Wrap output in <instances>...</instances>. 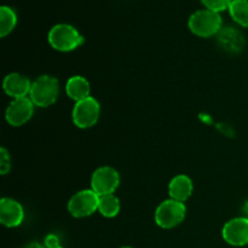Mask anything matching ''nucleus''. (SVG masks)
Returning <instances> with one entry per match:
<instances>
[{
	"label": "nucleus",
	"instance_id": "17",
	"mask_svg": "<svg viewBox=\"0 0 248 248\" xmlns=\"http://www.w3.org/2000/svg\"><path fill=\"white\" fill-rule=\"evenodd\" d=\"M17 23V15L11 7H0V36L4 38L11 33Z\"/></svg>",
	"mask_w": 248,
	"mask_h": 248
},
{
	"label": "nucleus",
	"instance_id": "12",
	"mask_svg": "<svg viewBox=\"0 0 248 248\" xmlns=\"http://www.w3.org/2000/svg\"><path fill=\"white\" fill-rule=\"evenodd\" d=\"M194 190L193 181L186 174L176 176L169 184V194L172 200L184 202L191 196Z\"/></svg>",
	"mask_w": 248,
	"mask_h": 248
},
{
	"label": "nucleus",
	"instance_id": "22",
	"mask_svg": "<svg viewBox=\"0 0 248 248\" xmlns=\"http://www.w3.org/2000/svg\"><path fill=\"white\" fill-rule=\"evenodd\" d=\"M244 213H245V217L248 219V200L245 202V205H244Z\"/></svg>",
	"mask_w": 248,
	"mask_h": 248
},
{
	"label": "nucleus",
	"instance_id": "14",
	"mask_svg": "<svg viewBox=\"0 0 248 248\" xmlns=\"http://www.w3.org/2000/svg\"><path fill=\"white\" fill-rule=\"evenodd\" d=\"M90 91H91L90 82L84 77H80V75L72 77L65 84V92H67L68 97L75 102H80L82 99L89 98Z\"/></svg>",
	"mask_w": 248,
	"mask_h": 248
},
{
	"label": "nucleus",
	"instance_id": "16",
	"mask_svg": "<svg viewBox=\"0 0 248 248\" xmlns=\"http://www.w3.org/2000/svg\"><path fill=\"white\" fill-rule=\"evenodd\" d=\"M228 10L239 26L248 28V0H234Z\"/></svg>",
	"mask_w": 248,
	"mask_h": 248
},
{
	"label": "nucleus",
	"instance_id": "3",
	"mask_svg": "<svg viewBox=\"0 0 248 248\" xmlns=\"http://www.w3.org/2000/svg\"><path fill=\"white\" fill-rule=\"evenodd\" d=\"M60 92V84L56 78L50 75H41L31 82L29 98L34 106L46 108L56 102Z\"/></svg>",
	"mask_w": 248,
	"mask_h": 248
},
{
	"label": "nucleus",
	"instance_id": "18",
	"mask_svg": "<svg viewBox=\"0 0 248 248\" xmlns=\"http://www.w3.org/2000/svg\"><path fill=\"white\" fill-rule=\"evenodd\" d=\"M232 1L234 0H201V2H202L206 9L212 10V11L216 12H220L229 9L230 4Z\"/></svg>",
	"mask_w": 248,
	"mask_h": 248
},
{
	"label": "nucleus",
	"instance_id": "23",
	"mask_svg": "<svg viewBox=\"0 0 248 248\" xmlns=\"http://www.w3.org/2000/svg\"><path fill=\"white\" fill-rule=\"evenodd\" d=\"M120 248H133V247H130V246H124V247H120Z\"/></svg>",
	"mask_w": 248,
	"mask_h": 248
},
{
	"label": "nucleus",
	"instance_id": "5",
	"mask_svg": "<svg viewBox=\"0 0 248 248\" xmlns=\"http://www.w3.org/2000/svg\"><path fill=\"white\" fill-rule=\"evenodd\" d=\"M99 195L92 189L78 191L70 198L68 202V212L75 218H84L93 215L98 211Z\"/></svg>",
	"mask_w": 248,
	"mask_h": 248
},
{
	"label": "nucleus",
	"instance_id": "15",
	"mask_svg": "<svg viewBox=\"0 0 248 248\" xmlns=\"http://www.w3.org/2000/svg\"><path fill=\"white\" fill-rule=\"evenodd\" d=\"M98 212L107 218H113L120 212V200L114 194L99 196Z\"/></svg>",
	"mask_w": 248,
	"mask_h": 248
},
{
	"label": "nucleus",
	"instance_id": "7",
	"mask_svg": "<svg viewBox=\"0 0 248 248\" xmlns=\"http://www.w3.org/2000/svg\"><path fill=\"white\" fill-rule=\"evenodd\" d=\"M119 184H120V176L113 167H99L91 177V189L99 196L114 194Z\"/></svg>",
	"mask_w": 248,
	"mask_h": 248
},
{
	"label": "nucleus",
	"instance_id": "8",
	"mask_svg": "<svg viewBox=\"0 0 248 248\" xmlns=\"http://www.w3.org/2000/svg\"><path fill=\"white\" fill-rule=\"evenodd\" d=\"M34 114V103L28 97L16 98L9 104L5 111V119L7 124L15 127L24 125L31 119Z\"/></svg>",
	"mask_w": 248,
	"mask_h": 248
},
{
	"label": "nucleus",
	"instance_id": "13",
	"mask_svg": "<svg viewBox=\"0 0 248 248\" xmlns=\"http://www.w3.org/2000/svg\"><path fill=\"white\" fill-rule=\"evenodd\" d=\"M218 43L228 52L239 53L245 46V38L237 29L225 28L218 33Z\"/></svg>",
	"mask_w": 248,
	"mask_h": 248
},
{
	"label": "nucleus",
	"instance_id": "20",
	"mask_svg": "<svg viewBox=\"0 0 248 248\" xmlns=\"http://www.w3.org/2000/svg\"><path fill=\"white\" fill-rule=\"evenodd\" d=\"M44 245H45L46 248H56L60 247V237L55 234H48L47 236L44 240Z\"/></svg>",
	"mask_w": 248,
	"mask_h": 248
},
{
	"label": "nucleus",
	"instance_id": "4",
	"mask_svg": "<svg viewBox=\"0 0 248 248\" xmlns=\"http://www.w3.org/2000/svg\"><path fill=\"white\" fill-rule=\"evenodd\" d=\"M186 213V207L184 202L170 199L157 206L155 211V222L162 229H172L183 222Z\"/></svg>",
	"mask_w": 248,
	"mask_h": 248
},
{
	"label": "nucleus",
	"instance_id": "19",
	"mask_svg": "<svg viewBox=\"0 0 248 248\" xmlns=\"http://www.w3.org/2000/svg\"><path fill=\"white\" fill-rule=\"evenodd\" d=\"M10 169H11V159H10V154L5 148L0 149V173L6 174L9 173Z\"/></svg>",
	"mask_w": 248,
	"mask_h": 248
},
{
	"label": "nucleus",
	"instance_id": "24",
	"mask_svg": "<svg viewBox=\"0 0 248 248\" xmlns=\"http://www.w3.org/2000/svg\"><path fill=\"white\" fill-rule=\"evenodd\" d=\"M56 248H63L62 246H60V247H56Z\"/></svg>",
	"mask_w": 248,
	"mask_h": 248
},
{
	"label": "nucleus",
	"instance_id": "6",
	"mask_svg": "<svg viewBox=\"0 0 248 248\" xmlns=\"http://www.w3.org/2000/svg\"><path fill=\"white\" fill-rule=\"evenodd\" d=\"M101 115L99 103L90 96L89 98L77 102L73 108V123L79 128H89L96 125Z\"/></svg>",
	"mask_w": 248,
	"mask_h": 248
},
{
	"label": "nucleus",
	"instance_id": "10",
	"mask_svg": "<svg viewBox=\"0 0 248 248\" xmlns=\"http://www.w3.org/2000/svg\"><path fill=\"white\" fill-rule=\"evenodd\" d=\"M24 219V211L18 201L4 198L0 202V223L7 228L18 227Z\"/></svg>",
	"mask_w": 248,
	"mask_h": 248
},
{
	"label": "nucleus",
	"instance_id": "2",
	"mask_svg": "<svg viewBox=\"0 0 248 248\" xmlns=\"http://www.w3.org/2000/svg\"><path fill=\"white\" fill-rule=\"evenodd\" d=\"M48 43L55 50L61 52L73 51L84 43V36L78 29L67 23L56 24L48 31Z\"/></svg>",
	"mask_w": 248,
	"mask_h": 248
},
{
	"label": "nucleus",
	"instance_id": "9",
	"mask_svg": "<svg viewBox=\"0 0 248 248\" xmlns=\"http://www.w3.org/2000/svg\"><path fill=\"white\" fill-rule=\"evenodd\" d=\"M223 239L232 246L241 247L248 245V219L246 217L234 218L223 227Z\"/></svg>",
	"mask_w": 248,
	"mask_h": 248
},
{
	"label": "nucleus",
	"instance_id": "21",
	"mask_svg": "<svg viewBox=\"0 0 248 248\" xmlns=\"http://www.w3.org/2000/svg\"><path fill=\"white\" fill-rule=\"evenodd\" d=\"M26 248H46V247L45 245H40L38 244V242H31V244H29Z\"/></svg>",
	"mask_w": 248,
	"mask_h": 248
},
{
	"label": "nucleus",
	"instance_id": "11",
	"mask_svg": "<svg viewBox=\"0 0 248 248\" xmlns=\"http://www.w3.org/2000/svg\"><path fill=\"white\" fill-rule=\"evenodd\" d=\"M2 89L7 96L12 97L14 99L23 98L31 92V82L24 75L18 74V73H11L5 77Z\"/></svg>",
	"mask_w": 248,
	"mask_h": 248
},
{
	"label": "nucleus",
	"instance_id": "1",
	"mask_svg": "<svg viewBox=\"0 0 248 248\" xmlns=\"http://www.w3.org/2000/svg\"><path fill=\"white\" fill-rule=\"evenodd\" d=\"M190 31L200 38H210L222 31V17L219 12L203 9L194 12L188 21Z\"/></svg>",
	"mask_w": 248,
	"mask_h": 248
}]
</instances>
